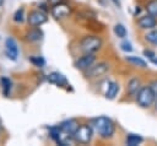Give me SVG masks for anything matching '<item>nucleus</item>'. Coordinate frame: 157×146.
<instances>
[{
    "label": "nucleus",
    "instance_id": "9b49d317",
    "mask_svg": "<svg viewBox=\"0 0 157 146\" xmlns=\"http://www.w3.org/2000/svg\"><path fill=\"white\" fill-rule=\"evenodd\" d=\"M157 21L155 18V16L152 15H145V16H141L139 20H137V25L140 26V28H144V29H150V28H153L156 26Z\"/></svg>",
    "mask_w": 157,
    "mask_h": 146
},
{
    "label": "nucleus",
    "instance_id": "412c9836",
    "mask_svg": "<svg viewBox=\"0 0 157 146\" xmlns=\"http://www.w3.org/2000/svg\"><path fill=\"white\" fill-rule=\"evenodd\" d=\"M23 17H25V10H23L22 7L18 9V10L13 13V21L17 22V23H21V22L23 21Z\"/></svg>",
    "mask_w": 157,
    "mask_h": 146
},
{
    "label": "nucleus",
    "instance_id": "9d476101",
    "mask_svg": "<svg viewBox=\"0 0 157 146\" xmlns=\"http://www.w3.org/2000/svg\"><path fill=\"white\" fill-rule=\"evenodd\" d=\"M48 81H49L50 83H54V85L59 86V87H65V86L69 85L66 77H65L63 74L58 72V71H53V72H50V74L48 75Z\"/></svg>",
    "mask_w": 157,
    "mask_h": 146
},
{
    "label": "nucleus",
    "instance_id": "c756f323",
    "mask_svg": "<svg viewBox=\"0 0 157 146\" xmlns=\"http://www.w3.org/2000/svg\"><path fill=\"white\" fill-rule=\"evenodd\" d=\"M0 129H1V128H0Z\"/></svg>",
    "mask_w": 157,
    "mask_h": 146
},
{
    "label": "nucleus",
    "instance_id": "ddd939ff",
    "mask_svg": "<svg viewBox=\"0 0 157 146\" xmlns=\"http://www.w3.org/2000/svg\"><path fill=\"white\" fill-rule=\"evenodd\" d=\"M140 88H141V82H140V80L137 77H134V79H131L129 81V83H128V93L129 94L136 96L137 92L140 91Z\"/></svg>",
    "mask_w": 157,
    "mask_h": 146
},
{
    "label": "nucleus",
    "instance_id": "4be33fe9",
    "mask_svg": "<svg viewBox=\"0 0 157 146\" xmlns=\"http://www.w3.org/2000/svg\"><path fill=\"white\" fill-rule=\"evenodd\" d=\"M146 40L152 43V44H157V31H151L150 33H147L145 36Z\"/></svg>",
    "mask_w": 157,
    "mask_h": 146
},
{
    "label": "nucleus",
    "instance_id": "bb28decb",
    "mask_svg": "<svg viewBox=\"0 0 157 146\" xmlns=\"http://www.w3.org/2000/svg\"><path fill=\"white\" fill-rule=\"evenodd\" d=\"M48 2H49L52 6H54V5L59 4V2H63V0H48Z\"/></svg>",
    "mask_w": 157,
    "mask_h": 146
},
{
    "label": "nucleus",
    "instance_id": "f03ea898",
    "mask_svg": "<svg viewBox=\"0 0 157 146\" xmlns=\"http://www.w3.org/2000/svg\"><path fill=\"white\" fill-rule=\"evenodd\" d=\"M81 50L85 54H93L102 47V39L97 36H86L80 42Z\"/></svg>",
    "mask_w": 157,
    "mask_h": 146
},
{
    "label": "nucleus",
    "instance_id": "f257e3e1",
    "mask_svg": "<svg viewBox=\"0 0 157 146\" xmlns=\"http://www.w3.org/2000/svg\"><path fill=\"white\" fill-rule=\"evenodd\" d=\"M93 128L98 133V135L103 139L112 137L115 131V126H114L113 121L107 117H98L97 119H94Z\"/></svg>",
    "mask_w": 157,
    "mask_h": 146
},
{
    "label": "nucleus",
    "instance_id": "cd10ccee",
    "mask_svg": "<svg viewBox=\"0 0 157 146\" xmlns=\"http://www.w3.org/2000/svg\"><path fill=\"white\" fill-rule=\"evenodd\" d=\"M151 61H152L155 65H157V58H155V56H153V58H151Z\"/></svg>",
    "mask_w": 157,
    "mask_h": 146
},
{
    "label": "nucleus",
    "instance_id": "2eb2a0df",
    "mask_svg": "<svg viewBox=\"0 0 157 146\" xmlns=\"http://www.w3.org/2000/svg\"><path fill=\"white\" fill-rule=\"evenodd\" d=\"M42 37H43V33H42V31L38 29V28L31 29V31L27 32V34H26V39L29 40V42H37V40L42 39Z\"/></svg>",
    "mask_w": 157,
    "mask_h": 146
},
{
    "label": "nucleus",
    "instance_id": "7c9ffc66",
    "mask_svg": "<svg viewBox=\"0 0 157 146\" xmlns=\"http://www.w3.org/2000/svg\"><path fill=\"white\" fill-rule=\"evenodd\" d=\"M156 99H157V98H156Z\"/></svg>",
    "mask_w": 157,
    "mask_h": 146
},
{
    "label": "nucleus",
    "instance_id": "423d86ee",
    "mask_svg": "<svg viewBox=\"0 0 157 146\" xmlns=\"http://www.w3.org/2000/svg\"><path fill=\"white\" fill-rule=\"evenodd\" d=\"M71 12V9L69 5H66L65 2H59L56 5H54L52 7V15L55 17V18H64V17H67Z\"/></svg>",
    "mask_w": 157,
    "mask_h": 146
},
{
    "label": "nucleus",
    "instance_id": "aec40b11",
    "mask_svg": "<svg viewBox=\"0 0 157 146\" xmlns=\"http://www.w3.org/2000/svg\"><path fill=\"white\" fill-rule=\"evenodd\" d=\"M146 10H147V12H148L150 15L157 17V0H151V1H148L147 6H146Z\"/></svg>",
    "mask_w": 157,
    "mask_h": 146
},
{
    "label": "nucleus",
    "instance_id": "dca6fc26",
    "mask_svg": "<svg viewBox=\"0 0 157 146\" xmlns=\"http://www.w3.org/2000/svg\"><path fill=\"white\" fill-rule=\"evenodd\" d=\"M125 142L128 146H137L142 142V137L140 135H136V134H129L126 136Z\"/></svg>",
    "mask_w": 157,
    "mask_h": 146
},
{
    "label": "nucleus",
    "instance_id": "20e7f679",
    "mask_svg": "<svg viewBox=\"0 0 157 146\" xmlns=\"http://www.w3.org/2000/svg\"><path fill=\"white\" fill-rule=\"evenodd\" d=\"M92 135H93L92 128L87 124H82V125H78V128L76 129L72 136H74V140L78 144H88L92 139Z\"/></svg>",
    "mask_w": 157,
    "mask_h": 146
},
{
    "label": "nucleus",
    "instance_id": "b1692460",
    "mask_svg": "<svg viewBox=\"0 0 157 146\" xmlns=\"http://www.w3.org/2000/svg\"><path fill=\"white\" fill-rule=\"evenodd\" d=\"M120 47H121V49H123L124 52H131V50H132V47H131V44H130L129 42H123V43L120 44Z\"/></svg>",
    "mask_w": 157,
    "mask_h": 146
},
{
    "label": "nucleus",
    "instance_id": "5701e85b",
    "mask_svg": "<svg viewBox=\"0 0 157 146\" xmlns=\"http://www.w3.org/2000/svg\"><path fill=\"white\" fill-rule=\"evenodd\" d=\"M29 60H31V63H32L33 65H36V66H39V67L44 66V64H45V60H44L42 56H32Z\"/></svg>",
    "mask_w": 157,
    "mask_h": 146
},
{
    "label": "nucleus",
    "instance_id": "f3484780",
    "mask_svg": "<svg viewBox=\"0 0 157 146\" xmlns=\"http://www.w3.org/2000/svg\"><path fill=\"white\" fill-rule=\"evenodd\" d=\"M0 83H1V87H2V92H4V94L7 97L9 93H10V90H11V81H10V79L2 76V77L0 79Z\"/></svg>",
    "mask_w": 157,
    "mask_h": 146
},
{
    "label": "nucleus",
    "instance_id": "7ed1b4c3",
    "mask_svg": "<svg viewBox=\"0 0 157 146\" xmlns=\"http://www.w3.org/2000/svg\"><path fill=\"white\" fill-rule=\"evenodd\" d=\"M155 99H156V97H155V94H153V92H152L150 86L141 87L140 91L136 94V102L142 108H148L150 106H152Z\"/></svg>",
    "mask_w": 157,
    "mask_h": 146
},
{
    "label": "nucleus",
    "instance_id": "a211bd4d",
    "mask_svg": "<svg viewBox=\"0 0 157 146\" xmlns=\"http://www.w3.org/2000/svg\"><path fill=\"white\" fill-rule=\"evenodd\" d=\"M126 60L134 65H137L140 67H146V61L142 60L141 58H137V56H134V55H130V56H126Z\"/></svg>",
    "mask_w": 157,
    "mask_h": 146
},
{
    "label": "nucleus",
    "instance_id": "393cba45",
    "mask_svg": "<svg viewBox=\"0 0 157 146\" xmlns=\"http://www.w3.org/2000/svg\"><path fill=\"white\" fill-rule=\"evenodd\" d=\"M150 87H151V90H152V92H153L155 97L157 98V81H152V82H151V85H150Z\"/></svg>",
    "mask_w": 157,
    "mask_h": 146
},
{
    "label": "nucleus",
    "instance_id": "c85d7f7f",
    "mask_svg": "<svg viewBox=\"0 0 157 146\" xmlns=\"http://www.w3.org/2000/svg\"><path fill=\"white\" fill-rule=\"evenodd\" d=\"M2 2H4V0H0V6L2 5Z\"/></svg>",
    "mask_w": 157,
    "mask_h": 146
},
{
    "label": "nucleus",
    "instance_id": "f8f14e48",
    "mask_svg": "<svg viewBox=\"0 0 157 146\" xmlns=\"http://www.w3.org/2000/svg\"><path fill=\"white\" fill-rule=\"evenodd\" d=\"M65 134H69V135H74V133L76 131V129L78 128V123L75 120V119H69V120H65L60 124L59 126Z\"/></svg>",
    "mask_w": 157,
    "mask_h": 146
},
{
    "label": "nucleus",
    "instance_id": "4468645a",
    "mask_svg": "<svg viewBox=\"0 0 157 146\" xmlns=\"http://www.w3.org/2000/svg\"><path fill=\"white\" fill-rule=\"evenodd\" d=\"M118 92H119V85H118L117 82L112 81V82H109L108 88H107V91H105V98H108V99H114L115 96L118 94Z\"/></svg>",
    "mask_w": 157,
    "mask_h": 146
},
{
    "label": "nucleus",
    "instance_id": "a878e982",
    "mask_svg": "<svg viewBox=\"0 0 157 146\" xmlns=\"http://www.w3.org/2000/svg\"><path fill=\"white\" fill-rule=\"evenodd\" d=\"M144 54H145V55H146V56H148V58H150V59H151V58H153V56H155V54H153V53H152V52H151V50H144Z\"/></svg>",
    "mask_w": 157,
    "mask_h": 146
},
{
    "label": "nucleus",
    "instance_id": "0eeeda50",
    "mask_svg": "<svg viewBox=\"0 0 157 146\" xmlns=\"http://www.w3.org/2000/svg\"><path fill=\"white\" fill-rule=\"evenodd\" d=\"M96 60V56L93 54H85L83 56L78 58L75 61V67L78 70H87Z\"/></svg>",
    "mask_w": 157,
    "mask_h": 146
},
{
    "label": "nucleus",
    "instance_id": "6e6552de",
    "mask_svg": "<svg viewBox=\"0 0 157 146\" xmlns=\"http://www.w3.org/2000/svg\"><path fill=\"white\" fill-rule=\"evenodd\" d=\"M27 21L31 26H40L44 22H47V15L42 11H32L28 15Z\"/></svg>",
    "mask_w": 157,
    "mask_h": 146
},
{
    "label": "nucleus",
    "instance_id": "1a4fd4ad",
    "mask_svg": "<svg viewBox=\"0 0 157 146\" xmlns=\"http://www.w3.org/2000/svg\"><path fill=\"white\" fill-rule=\"evenodd\" d=\"M5 49H6V55H7L9 59H11V60H16L17 59L18 48H17V44H16L15 39L7 38L5 40Z\"/></svg>",
    "mask_w": 157,
    "mask_h": 146
},
{
    "label": "nucleus",
    "instance_id": "39448f33",
    "mask_svg": "<svg viewBox=\"0 0 157 146\" xmlns=\"http://www.w3.org/2000/svg\"><path fill=\"white\" fill-rule=\"evenodd\" d=\"M109 69V65L104 61L102 63H98V64H92L87 71H86V76L87 77H98V76H102L104 75Z\"/></svg>",
    "mask_w": 157,
    "mask_h": 146
},
{
    "label": "nucleus",
    "instance_id": "6ab92c4d",
    "mask_svg": "<svg viewBox=\"0 0 157 146\" xmlns=\"http://www.w3.org/2000/svg\"><path fill=\"white\" fill-rule=\"evenodd\" d=\"M114 33L117 34L118 38H125L126 37V28L121 23H118L114 26Z\"/></svg>",
    "mask_w": 157,
    "mask_h": 146
}]
</instances>
